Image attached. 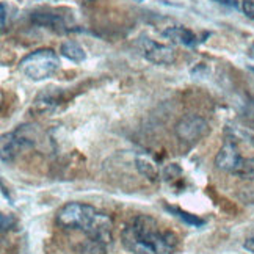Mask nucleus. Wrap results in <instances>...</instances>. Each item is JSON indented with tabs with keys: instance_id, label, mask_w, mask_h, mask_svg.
<instances>
[{
	"instance_id": "obj_1",
	"label": "nucleus",
	"mask_w": 254,
	"mask_h": 254,
	"mask_svg": "<svg viewBox=\"0 0 254 254\" xmlns=\"http://www.w3.org/2000/svg\"><path fill=\"white\" fill-rule=\"evenodd\" d=\"M121 242L133 254H174L179 247L178 236L160 229L149 215H136L121 232Z\"/></svg>"
},
{
	"instance_id": "obj_2",
	"label": "nucleus",
	"mask_w": 254,
	"mask_h": 254,
	"mask_svg": "<svg viewBox=\"0 0 254 254\" xmlns=\"http://www.w3.org/2000/svg\"><path fill=\"white\" fill-rule=\"evenodd\" d=\"M57 223L63 229L83 231L90 239L105 243L112 240L113 223L109 215L96 210L93 206L82 202H67L57 212Z\"/></svg>"
},
{
	"instance_id": "obj_3",
	"label": "nucleus",
	"mask_w": 254,
	"mask_h": 254,
	"mask_svg": "<svg viewBox=\"0 0 254 254\" xmlns=\"http://www.w3.org/2000/svg\"><path fill=\"white\" fill-rule=\"evenodd\" d=\"M60 67V58L54 49H38L28 55H25L21 63H19V71H21L27 79L33 82L47 80L58 71Z\"/></svg>"
},
{
	"instance_id": "obj_4",
	"label": "nucleus",
	"mask_w": 254,
	"mask_h": 254,
	"mask_svg": "<svg viewBox=\"0 0 254 254\" xmlns=\"http://www.w3.org/2000/svg\"><path fill=\"white\" fill-rule=\"evenodd\" d=\"M27 127L28 126H22L13 132L2 135V162L3 163H9L22 151L33 148V140L27 135Z\"/></svg>"
},
{
	"instance_id": "obj_5",
	"label": "nucleus",
	"mask_w": 254,
	"mask_h": 254,
	"mask_svg": "<svg viewBox=\"0 0 254 254\" xmlns=\"http://www.w3.org/2000/svg\"><path fill=\"white\" fill-rule=\"evenodd\" d=\"M209 132L207 121L198 115H187L176 124V135L182 143L194 144Z\"/></svg>"
},
{
	"instance_id": "obj_6",
	"label": "nucleus",
	"mask_w": 254,
	"mask_h": 254,
	"mask_svg": "<svg viewBox=\"0 0 254 254\" xmlns=\"http://www.w3.org/2000/svg\"><path fill=\"white\" fill-rule=\"evenodd\" d=\"M138 49L141 55L154 64H173L176 62V51L171 46L162 44L151 40L148 36H141L138 40Z\"/></svg>"
},
{
	"instance_id": "obj_7",
	"label": "nucleus",
	"mask_w": 254,
	"mask_h": 254,
	"mask_svg": "<svg viewBox=\"0 0 254 254\" xmlns=\"http://www.w3.org/2000/svg\"><path fill=\"white\" fill-rule=\"evenodd\" d=\"M240 159H242V155L239 151V146L236 143L226 140L221 146V149L218 151L217 157H215V165H217L218 170L232 174L234 170L237 168Z\"/></svg>"
},
{
	"instance_id": "obj_8",
	"label": "nucleus",
	"mask_w": 254,
	"mask_h": 254,
	"mask_svg": "<svg viewBox=\"0 0 254 254\" xmlns=\"http://www.w3.org/2000/svg\"><path fill=\"white\" fill-rule=\"evenodd\" d=\"M162 36L170 40L171 43L184 46V47H194L198 44L196 33H193L190 28L182 27V25H173V27L165 28L162 32Z\"/></svg>"
},
{
	"instance_id": "obj_9",
	"label": "nucleus",
	"mask_w": 254,
	"mask_h": 254,
	"mask_svg": "<svg viewBox=\"0 0 254 254\" xmlns=\"http://www.w3.org/2000/svg\"><path fill=\"white\" fill-rule=\"evenodd\" d=\"M60 94L62 91L58 88H47V90L38 94V97L33 102V110L38 113L54 112L58 107V104H60Z\"/></svg>"
},
{
	"instance_id": "obj_10",
	"label": "nucleus",
	"mask_w": 254,
	"mask_h": 254,
	"mask_svg": "<svg viewBox=\"0 0 254 254\" xmlns=\"http://www.w3.org/2000/svg\"><path fill=\"white\" fill-rule=\"evenodd\" d=\"M32 22L38 27L51 28L54 32H64L66 22L60 14L46 13V11H35L32 13Z\"/></svg>"
},
{
	"instance_id": "obj_11",
	"label": "nucleus",
	"mask_w": 254,
	"mask_h": 254,
	"mask_svg": "<svg viewBox=\"0 0 254 254\" xmlns=\"http://www.w3.org/2000/svg\"><path fill=\"white\" fill-rule=\"evenodd\" d=\"M60 54L66 60H69L72 63H82L86 58L83 47L80 44H77L75 41H64L60 47Z\"/></svg>"
},
{
	"instance_id": "obj_12",
	"label": "nucleus",
	"mask_w": 254,
	"mask_h": 254,
	"mask_svg": "<svg viewBox=\"0 0 254 254\" xmlns=\"http://www.w3.org/2000/svg\"><path fill=\"white\" fill-rule=\"evenodd\" d=\"M165 209H167L170 213L176 215L181 221H184L185 224H189V226H193V228H201L206 224V221H204L202 218L196 217V215H191L189 212H185L179 207H173V206H165Z\"/></svg>"
},
{
	"instance_id": "obj_13",
	"label": "nucleus",
	"mask_w": 254,
	"mask_h": 254,
	"mask_svg": "<svg viewBox=\"0 0 254 254\" xmlns=\"http://www.w3.org/2000/svg\"><path fill=\"white\" fill-rule=\"evenodd\" d=\"M77 253L79 254H107V243L88 237V240L82 242L80 245L77 247Z\"/></svg>"
},
{
	"instance_id": "obj_14",
	"label": "nucleus",
	"mask_w": 254,
	"mask_h": 254,
	"mask_svg": "<svg viewBox=\"0 0 254 254\" xmlns=\"http://www.w3.org/2000/svg\"><path fill=\"white\" fill-rule=\"evenodd\" d=\"M232 174L240 179L254 181V157H242Z\"/></svg>"
},
{
	"instance_id": "obj_15",
	"label": "nucleus",
	"mask_w": 254,
	"mask_h": 254,
	"mask_svg": "<svg viewBox=\"0 0 254 254\" xmlns=\"http://www.w3.org/2000/svg\"><path fill=\"white\" fill-rule=\"evenodd\" d=\"M136 168L138 171L151 181H155L159 178V171L155 168V165L148 157H136Z\"/></svg>"
},
{
	"instance_id": "obj_16",
	"label": "nucleus",
	"mask_w": 254,
	"mask_h": 254,
	"mask_svg": "<svg viewBox=\"0 0 254 254\" xmlns=\"http://www.w3.org/2000/svg\"><path fill=\"white\" fill-rule=\"evenodd\" d=\"M242 9L250 19H253V21H254V0H243Z\"/></svg>"
},
{
	"instance_id": "obj_17",
	"label": "nucleus",
	"mask_w": 254,
	"mask_h": 254,
	"mask_svg": "<svg viewBox=\"0 0 254 254\" xmlns=\"http://www.w3.org/2000/svg\"><path fill=\"white\" fill-rule=\"evenodd\" d=\"M0 220H2V231L5 232L6 229H9L13 226V224L16 223V220L13 218V215H6V213H2V217H0Z\"/></svg>"
},
{
	"instance_id": "obj_18",
	"label": "nucleus",
	"mask_w": 254,
	"mask_h": 254,
	"mask_svg": "<svg viewBox=\"0 0 254 254\" xmlns=\"http://www.w3.org/2000/svg\"><path fill=\"white\" fill-rule=\"evenodd\" d=\"M215 3H220V5H224V6H231V8H237L239 3L237 0H213Z\"/></svg>"
},
{
	"instance_id": "obj_19",
	"label": "nucleus",
	"mask_w": 254,
	"mask_h": 254,
	"mask_svg": "<svg viewBox=\"0 0 254 254\" xmlns=\"http://www.w3.org/2000/svg\"><path fill=\"white\" fill-rule=\"evenodd\" d=\"M245 250H248V251H251V253H254V236L253 237H248L247 240H245Z\"/></svg>"
},
{
	"instance_id": "obj_20",
	"label": "nucleus",
	"mask_w": 254,
	"mask_h": 254,
	"mask_svg": "<svg viewBox=\"0 0 254 254\" xmlns=\"http://www.w3.org/2000/svg\"><path fill=\"white\" fill-rule=\"evenodd\" d=\"M6 27V5L2 3V30Z\"/></svg>"
},
{
	"instance_id": "obj_21",
	"label": "nucleus",
	"mask_w": 254,
	"mask_h": 254,
	"mask_svg": "<svg viewBox=\"0 0 254 254\" xmlns=\"http://www.w3.org/2000/svg\"><path fill=\"white\" fill-rule=\"evenodd\" d=\"M251 57H253V58H254V47H253V49H251Z\"/></svg>"
},
{
	"instance_id": "obj_22",
	"label": "nucleus",
	"mask_w": 254,
	"mask_h": 254,
	"mask_svg": "<svg viewBox=\"0 0 254 254\" xmlns=\"http://www.w3.org/2000/svg\"><path fill=\"white\" fill-rule=\"evenodd\" d=\"M250 71H253V72H254V66H251V67H250Z\"/></svg>"
}]
</instances>
